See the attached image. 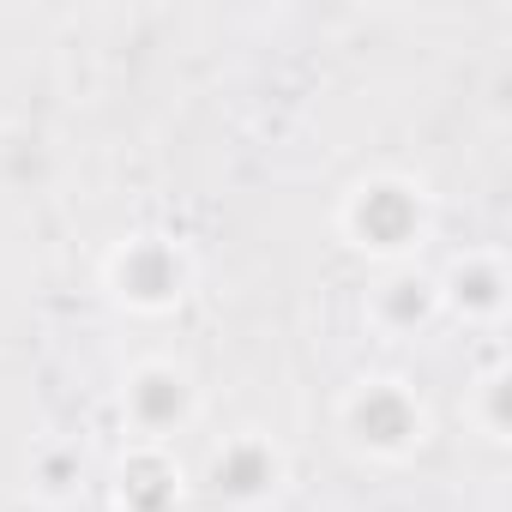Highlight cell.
<instances>
[{
	"instance_id": "obj_8",
	"label": "cell",
	"mask_w": 512,
	"mask_h": 512,
	"mask_svg": "<svg viewBox=\"0 0 512 512\" xmlns=\"http://www.w3.org/2000/svg\"><path fill=\"white\" fill-rule=\"evenodd\" d=\"M452 302L464 314H500L506 308V272L494 260H464L452 272Z\"/></svg>"
},
{
	"instance_id": "obj_4",
	"label": "cell",
	"mask_w": 512,
	"mask_h": 512,
	"mask_svg": "<svg viewBox=\"0 0 512 512\" xmlns=\"http://www.w3.org/2000/svg\"><path fill=\"white\" fill-rule=\"evenodd\" d=\"M127 416H133V428L151 434V440H163L169 428H181V422L193 416V386H187V374L169 368V362H145V368L127 380Z\"/></svg>"
},
{
	"instance_id": "obj_1",
	"label": "cell",
	"mask_w": 512,
	"mask_h": 512,
	"mask_svg": "<svg viewBox=\"0 0 512 512\" xmlns=\"http://www.w3.org/2000/svg\"><path fill=\"white\" fill-rule=\"evenodd\" d=\"M344 428H350L356 446L398 458V452H410V446L422 440V404H416L398 380H368V386L344 404Z\"/></svg>"
},
{
	"instance_id": "obj_6",
	"label": "cell",
	"mask_w": 512,
	"mask_h": 512,
	"mask_svg": "<svg viewBox=\"0 0 512 512\" xmlns=\"http://www.w3.org/2000/svg\"><path fill=\"white\" fill-rule=\"evenodd\" d=\"M175 500H181V482L157 446H145L121 464V506L127 512H175Z\"/></svg>"
},
{
	"instance_id": "obj_10",
	"label": "cell",
	"mask_w": 512,
	"mask_h": 512,
	"mask_svg": "<svg viewBox=\"0 0 512 512\" xmlns=\"http://www.w3.org/2000/svg\"><path fill=\"white\" fill-rule=\"evenodd\" d=\"M488 434H506V380H488Z\"/></svg>"
},
{
	"instance_id": "obj_7",
	"label": "cell",
	"mask_w": 512,
	"mask_h": 512,
	"mask_svg": "<svg viewBox=\"0 0 512 512\" xmlns=\"http://www.w3.org/2000/svg\"><path fill=\"white\" fill-rule=\"evenodd\" d=\"M434 302H440V290L428 284V278H392V284H380V296H374V314L392 326V332H410V326H422L428 314H434Z\"/></svg>"
},
{
	"instance_id": "obj_5",
	"label": "cell",
	"mask_w": 512,
	"mask_h": 512,
	"mask_svg": "<svg viewBox=\"0 0 512 512\" xmlns=\"http://www.w3.org/2000/svg\"><path fill=\"white\" fill-rule=\"evenodd\" d=\"M284 476V458L272 452V440L260 434H235L217 458H211V488L229 500H266Z\"/></svg>"
},
{
	"instance_id": "obj_3",
	"label": "cell",
	"mask_w": 512,
	"mask_h": 512,
	"mask_svg": "<svg viewBox=\"0 0 512 512\" xmlns=\"http://www.w3.org/2000/svg\"><path fill=\"white\" fill-rule=\"evenodd\" d=\"M115 290L133 302V308H169L181 302L187 290V260H181V247L145 235V241H127L115 253Z\"/></svg>"
},
{
	"instance_id": "obj_9",
	"label": "cell",
	"mask_w": 512,
	"mask_h": 512,
	"mask_svg": "<svg viewBox=\"0 0 512 512\" xmlns=\"http://www.w3.org/2000/svg\"><path fill=\"white\" fill-rule=\"evenodd\" d=\"M37 482H43V494H67L79 482V458L73 452H43L37 458Z\"/></svg>"
},
{
	"instance_id": "obj_2",
	"label": "cell",
	"mask_w": 512,
	"mask_h": 512,
	"mask_svg": "<svg viewBox=\"0 0 512 512\" xmlns=\"http://www.w3.org/2000/svg\"><path fill=\"white\" fill-rule=\"evenodd\" d=\"M350 235H356V247L398 253L422 235V199L404 181H374L350 199Z\"/></svg>"
}]
</instances>
